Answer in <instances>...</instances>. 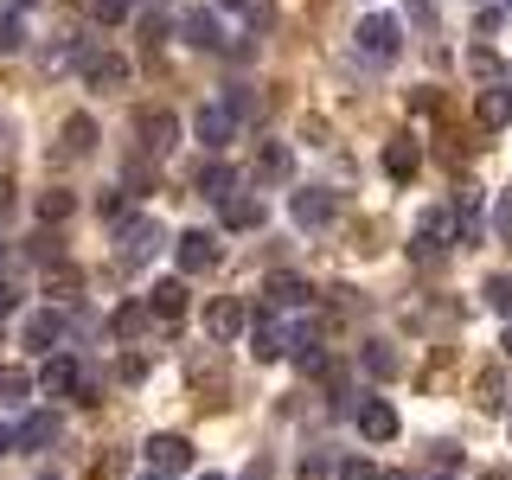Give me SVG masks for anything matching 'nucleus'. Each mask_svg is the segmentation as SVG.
<instances>
[{
  "instance_id": "c85d7f7f",
  "label": "nucleus",
  "mask_w": 512,
  "mask_h": 480,
  "mask_svg": "<svg viewBox=\"0 0 512 480\" xmlns=\"http://www.w3.org/2000/svg\"><path fill=\"white\" fill-rule=\"evenodd\" d=\"M26 391H32V378L20 372V365H7V372H0V404H20Z\"/></svg>"
},
{
  "instance_id": "6ab92c4d",
  "label": "nucleus",
  "mask_w": 512,
  "mask_h": 480,
  "mask_svg": "<svg viewBox=\"0 0 512 480\" xmlns=\"http://www.w3.org/2000/svg\"><path fill=\"white\" fill-rule=\"evenodd\" d=\"M199 192H205V199H231V192H237V173L231 167H224V160H205V167H199Z\"/></svg>"
},
{
  "instance_id": "20e7f679",
  "label": "nucleus",
  "mask_w": 512,
  "mask_h": 480,
  "mask_svg": "<svg viewBox=\"0 0 512 480\" xmlns=\"http://www.w3.org/2000/svg\"><path fill=\"white\" fill-rule=\"evenodd\" d=\"M192 135H199L205 148L218 154L224 141H237V109H231V103H205L199 116H192Z\"/></svg>"
},
{
  "instance_id": "b1692460",
  "label": "nucleus",
  "mask_w": 512,
  "mask_h": 480,
  "mask_svg": "<svg viewBox=\"0 0 512 480\" xmlns=\"http://www.w3.org/2000/svg\"><path fill=\"white\" fill-rule=\"evenodd\" d=\"M365 372H372V378H397V372H404V359H397L384 340H372V346H365Z\"/></svg>"
},
{
  "instance_id": "7ed1b4c3",
  "label": "nucleus",
  "mask_w": 512,
  "mask_h": 480,
  "mask_svg": "<svg viewBox=\"0 0 512 480\" xmlns=\"http://www.w3.org/2000/svg\"><path fill=\"white\" fill-rule=\"evenodd\" d=\"M448 244H455V218H448V212H429L423 224H416V237H410V256H416V263H436Z\"/></svg>"
},
{
  "instance_id": "39448f33",
  "label": "nucleus",
  "mask_w": 512,
  "mask_h": 480,
  "mask_svg": "<svg viewBox=\"0 0 512 480\" xmlns=\"http://www.w3.org/2000/svg\"><path fill=\"white\" fill-rule=\"evenodd\" d=\"M192 468V442L186 436H148V474H186Z\"/></svg>"
},
{
  "instance_id": "5701e85b",
  "label": "nucleus",
  "mask_w": 512,
  "mask_h": 480,
  "mask_svg": "<svg viewBox=\"0 0 512 480\" xmlns=\"http://www.w3.org/2000/svg\"><path fill=\"white\" fill-rule=\"evenodd\" d=\"M250 352H256V359H282V327H276V320H256V327H250Z\"/></svg>"
},
{
  "instance_id": "3c124183",
  "label": "nucleus",
  "mask_w": 512,
  "mask_h": 480,
  "mask_svg": "<svg viewBox=\"0 0 512 480\" xmlns=\"http://www.w3.org/2000/svg\"><path fill=\"white\" fill-rule=\"evenodd\" d=\"M487 480H506V474H487Z\"/></svg>"
},
{
  "instance_id": "49530a36",
  "label": "nucleus",
  "mask_w": 512,
  "mask_h": 480,
  "mask_svg": "<svg viewBox=\"0 0 512 480\" xmlns=\"http://www.w3.org/2000/svg\"><path fill=\"white\" fill-rule=\"evenodd\" d=\"M141 480H167V474H141Z\"/></svg>"
},
{
  "instance_id": "864d4df0",
  "label": "nucleus",
  "mask_w": 512,
  "mask_h": 480,
  "mask_svg": "<svg viewBox=\"0 0 512 480\" xmlns=\"http://www.w3.org/2000/svg\"><path fill=\"white\" fill-rule=\"evenodd\" d=\"M506 7H512V0H506Z\"/></svg>"
},
{
  "instance_id": "37998d69",
  "label": "nucleus",
  "mask_w": 512,
  "mask_h": 480,
  "mask_svg": "<svg viewBox=\"0 0 512 480\" xmlns=\"http://www.w3.org/2000/svg\"><path fill=\"white\" fill-rule=\"evenodd\" d=\"M500 346H506V359H512V327H506V340H500Z\"/></svg>"
},
{
  "instance_id": "c03bdc74",
  "label": "nucleus",
  "mask_w": 512,
  "mask_h": 480,
  "mask_svg": "<svg viewBox=\"0 0 512 480\" xmlns=\"http://www.w3.org/2000/svg\"><path fill=\"white\" fill-rule=\"evenodd\" d=\"M218 7H244V0H218Z\"/></svg>"
},
{
  "instance_id": "cd10ccee",
  "label": "nucleus",
  "mask_w": 512,
  "mask_h": 480,
  "mask_svg": "<svg viewBox=\"0 0 512 480\" xmlns=\"http://www.w3.org/2000/svg\"><path fill=\"white\" fill-rule=\"evenodd\" d=\"M90 141H96V122L90 116H71V122H64V148H71V154H90Z\"/></svg>"
},
{
  "instance_id": "9d476101",
  "label": "nucleus",
  "mask_w": 512,
  "mask_h": 480,
  "mask_svg": "<svg viewBox=\"0 0 512 480\" xmlns=\"http://www.w3.org/2000/svg\"><path fill=\"white\" fill-rule=\"evenodd\" d=\"M308 295H314V288L301 282L295 269H276V276L263 282V301H269V308H301V301H308Z\"/></svg>"
},
{
  "instance_id": "423d86ee",
  "label": "nucleus",
  "mask_w": 512,
  "mask_h": 480,
  "mask_svg": "<svg viewBox=\"0 0 512 480\" xmlns=\"http://www.w3.org/2000/svg\"><path fill=\"white\" fill-rule=\"evenodd\" d=\"M173 263H180V276H199V269L218 263V244L205 231H180V237H173Z\"/></svg>"
},
{
  "instance_id": "2eb2a0df",
  "label": "nucleus",
  "mask_w": 512,
  "mask_h": 480,
  "mask_svg": "<svg viewBox=\"0 0 512 480\" xmlns=\"http://www.w3.org/2000/svg\"><path fill=\"white\" fill-rule=\"evenodd\" d=\"M186 45H199V52H224V26H218V13H186Z\"/></svg>"
},
{
  "instance_id": "473e14b6",
  "label": "nucleus",
  "mask_w": 512,
  "mask_h": 480,
  "mask_svg": "<svg viewBox=\"0 0 512 480\" xmlns=\"http://www.w3.org/2000/svg\"><path fill=\"white\" fill-rule=\"evenodd\" d=\"M487 301H493V308H500V314L512 320V276H493V282H487Z\"/></svg>"
},
{
  "instance_id": "4be33fe9",
  "label": "nucleus",
  "mask_w": 512,
  "mask_h": 480,
  "mask_svg": "<svg viewBox=\"0 0 512 480\" xmlns=\"http://www.w3.org/2000/svg\"><path fill=\"white\" fill-rule=\"evenodd\" d=\"M288 167H295V154H288L282 141H256V173H263V180H288Z\"/></svg>"
},
{
  "instance_id": "0eeeda50",
  "label": "nucleus",
  "mask_w": 512,
  "mask_h": 480,
  "mask_svg": "<svg viewBox=\"0 0 512 480\" xmlns=\"http://www.w3.org/2000/svg\"><path fill=\"white\" fill-rule=\"evenodd\" d=\"M173 128H180V122H173L167 109H141V116H135V135H141V148H148V154H167L173 148Z\"/></svg>"
},
{
  "instance_id": "a18cd8bd",
  "label": "nucleus",
  "mask_w": 512,
  "mask_h": 480,
  "mask_svg": "<svg viewBox=\"0 0 512 480\" xmlns=\"http://www.w3.org/2000/svg\"><path fill=\"white\" fill-rule=\"evenodd\" d=\"M13 7H39V0H13Z\"/></svg>"
},
{
  "instance_id": "f03ea898",
  "label": "nucleus",
  "mask_w": 512,
  "mask_h": 480,
  "mask_svg": "<svg viewBox=\"0 0 512 480\" xmlns=\"http://www.w3.org/2000/svg\"><path fill=\"white\" fill-rule=\"evenodd\" d=\"M397 45H404V26L391 20V13H372V20H359V52L372 64H391Z\"/></svg>"
},
{
  "instance_id": "603ef678",
  "label": "nucleus",
  "mask_w": 512,
  "mask_h": 480,
  "mask_svg": "<svg viewBox=\"0 0 512 480\" xmlns=\"http://www.w3.org/2000/svg\"><path fill=\"white\" fill-rule=\"evenodd\" d=\"M128 7H135V0H128Z\"/></svg>"
},
{
  "instance_id": "72a5a7b5",
  "label": "nucleus",
  "mask_w": 512,
  "mask_h": 480,
  "mask_svg": "<svg viewBox=\"0 0 512 480\" xmlns=\"http://www.w3.org/2000/svg\"><path fill=\"white\" fill-rule=\"evenodd\" d=\"M474 77H487V84H506V77H500V58H493V52H474Z\"/></svg>"
},
{
  "instance_id": "f704fd0d",
  "label": "nucleus",
  "mask_w": 512,
  "mask_h": 480,
  "mask_svg": "<svg viewBox=\"0 0 512 480\" xmlns=\"http://www.w3.org/2000/svg\"><path fill=\"white\" fill-rule=\"evenodd\" d=\"M340 480H378V468H372V461H359V455H352V461H340Z\"/></svg>"
},
{
  "instance_id": "f8f14e48",
  "label": "nucleus",
  "mask_w": 512,
  "mask_h": 480,
  "mask_svg": "<svg viewBox=\"0 0 512 480\" xmlns=\"http://www.w3.org/2000/svg\"><path fill=\"white\" fill-rule=\"evenodd\" d=\"M288 218H295L301 231H314V224H327V218H333V199L308 186V192H295V199H288Z\"/></svg>"
},
{
  "instance_id": "ddd939ff",
  "label": "nucleus",
  "mask_w": 512,
  "mask_h": 480,
  "mask_svg": "<svg viewBox=\"0 0 512 480\" xmlns=\"http://www.w3.org/2000/svg\"><path fill=\"white\" fill-rule=\"evenodd\" d=\"M224 231H263V199L231 192V199H224Z\"/></svg>"
},
{
  "instance_id": "c9c22d12",
  "label": "nucleus",
  "mask_w": 512,
  "mask_h": 480,
  "mask_svg": "<svg viewBox=\"0 0 512 480\" xmlns=\"http://www.w3.org/2000/svg\"><path fill=\"white\" fill-rule=\"evenodd\" d=\"M90 13H96V20H103V26H116V20H122V13H128V0H96V7H90Z\"/></svg>"
},
{
  "instance_id": "a19ab883",
  "label": "nucleus",
  "mask_w": 512,
  "mask_h": 480,
  "mask_svg": "<svg viewBox=\"0 0 512 480\" xmlns=\"http://www.w3.org/2000/svg\"><path fill=\"white\" fill-rule=\"evenodd\" d=\"M7 205H13V186H7V180H0V212H7Z\"/></svg>"
},
{
  "instance_id": "9b49d317",
  "label": "nucleus",
  "mask_w": 512,
  "mask_h": 480,
  "mask_svg": "<svg viewBox=\"0 0 512 480\" xmlns=\"http://www.w3.org/2000/svg\"><path fill=\"white\" fill-rule=\"evenodd\" d=\"M474 116H480V128H506L512 122V84H487L480 103H474Z\"/></svg>"
},
{
  "instance_id": "e433bc0d",
  "label": "nucleus",
  "mask_w": 512,
  "mask_h": 480,
  "mask_svg": "<svg viewBox=\"0 0 512 480\" xmlns=\"http://www.w3.org/2000/svg\"><path fill=\"white\" fill-rule=\"evenodd\" d=\"M96 212H103V218H122L128 199H122V192H103V199H96Z\"/></svg>"
},
{
  "instance_id": "4468645a",
  "label": "nucleus",
  "mask_w": 512,
  "mask_h": 480,
  "mask_svg": "<svg viewBox=\"0 0 512 480\" xmlns=\"http://www.w3.org/2000/svg\"><path fill=\"white\" fill-rule=\"evenodd\" d=\"M84 77L96 90H122L128 84V58H116V52H96V58H84Z\"/></svg>"
},
{
  "instance_id": "a211bd4d",
  "label": "nucleus",
  "mask_w": 512,
  "mask_h": 480,
  "mask_svg": "<svg viewBox=\"0 0 512 480\" xmlns=\"http://www.w3.org/2000/svg\"><path fill=\"white\" fill-rule=\"evenodd\" d=\"M52 436H58V416H52V410H32L26 423L13 429V448H45Z\"/></svg>"
},
{
  "instance_id": "7c9ffc66",
  "label": "nucleus",
  "mask_w": 512,
  "mask_h": 480,
  "mask_svg": "<svg viewBox=\"0 0 512 480\" xmlns=\"http://www.w3.org/2000/svg\"><path fill=\"white\" fill-rule=\"evenodd\" d=\"M480 404H487V410H512V397H506V378H500V372L480 378Z\"/></svg>"
},
{
  "instance_id": "58836bf2",
  "label": "nucleus",
  "mask_w": 512,
  "mask_h": 480,
  "mask_svg": "<svg viewBox=\"0 0 512 480\" xmlns=\"http://www.w3.org/2000/svg\"><path fill=\"white\" fill-rule=\"evenodd\" d=\"M500 237H512V199L500 205Z\"/></svg>"
},
{
  "instance_id": "bb28decb",
  "label": "nucleus",
  "mask_w": 512,
  "mask_h": 480,
  "mask_svg": "<svg viewBox=\"0 0 512 480\" xmlns=\"http://www.w3.org/2000/svg\"><path fill=\"white\" fill-rule=\"evenodd\" d=\"M288 346H295V365H301V372H320V365H327V352H320L314 333H295Z\"/></svg>"
},
{
  "instance_id": "de8ad7c7",
  "label": "nucleus",
  "mask_w": 512,
  "mask_h": 480,
  "mask_svg": "<svg viewBox=\"0 0 512 480\" xmlns=\"http://www.w3.org/2000/svg\"><path fill=\"white\" fill-rule=\"evenodd\" d=\"M199 480H224V474H199Z\"/></svg>"
},
{
  "instance_id": "aec40b11",
  "label": "nucleus",
  "mask_w": 512,
  "mask_h": 480,
  "mask_svg": "<svg viewBox=\"0 0 512 480\" xmlns=\"http://www.w3.org/2000/svg\"><path fill=\"white\" fill-rule=\"evenodd\" d=\"M148 314H160V320H180V314H186V282H154Z\"/></svg>"
},
{
  "instance_id": "6e6552de",
  "label": "nucleus",
  "mask_w": 512,
  "mask_h": 480,
  "mask_svg": "<svg viewBox=\"0 0 512 480\" xmlns=\"http://www.w3.org/2000/svg\"><path fill=\"white\" fill-rule=\"evenodd\" d=\"M359 436L365 442H391L397 436V410L384 404V397H365V404H359Z\"/></svg>"
},
{
  "instance_id": "c756f323",
  "label": "nucleus",
  "mask_w": 512,
  "mask_h": 480,
  "mask_svg": "<svg viewBox=\"0 0 512 480\" xmlns=\"http://www.w3.org/2000/svg\"><path fill=\"white\" fill-rule=\"evenodd\" d=\"M39 218H45V224L71 218V192H58V186H52V192H39Z\"/></svg>"
},
{
  "instance_id": "09e8293b",
  "label": "nucleus",
  "mask_w": 512,
  "mask_h": 480,
  "mask_svg": "<svg viewBox=\"0 0 512 480\" xmlns=\"http://www.w3.org/2000/svg\"><path fill=\"white\" fill-rule=\"evenodd\" d=\"M0 263H7V244H0Z\"/></svg>"
},
{
  "instance_id": "dca6fc26",
  "label": "nucleus",
  "mask_w": 512,
  "mask_h": 480,
  "mask_svg": "<svg viewBox=\"0 0 512 480\" xmlns=\"http://www.w3.org/2000/svg\"><path fill=\"white\" fill-rule=\"evenodd\" d=\"M64 340V314L58 308H39V314H32L26 320V346H39V352H52Z\"/></svg>"
},
{
  "instance_id": "8fccbe9b",
  "label": "nucleus",
  "mask_w": 512,
  "mask_h": 480,
  "mask_svg": "<svg viewBox=\"0 0 512 480\" xmlns=\"http://www.w3.org/2000/svg\"><path fill=\"white\" fill-rule=\"evenodd\" d=\"M506 429H512V410H506Z\"/></svg>"
},
{
  "instance_id": "1a4fd4ad",
  "label": "nucleus",
  "mask_w": 512,
  "mask_h": 480,
  "mask_svg": "<svg viewBox=\"0 0 512 480\" xmlns=\"http://www.w3.org/2000/svg\"><path fill=\"white\" fill-rule=\"evenodd\" d=\"M244 327H250L244 301H212V308H205V333H212V340H237Z\"/></svg>"
},
{
  "instance_id": "f3484780",
  "label": "nucleus",
  "mask_w": 512,
  "mask_h": 480,
  "mask_svg": "<svg viewBox=\"0 0 512 480\" xmlns=\"http://www.w3.org/2000/svg\"><path fill=\"white\" fill-rule=\"evenodd\" d=\"M416 167H423V148H416L410 135H397L391 148H384V173H391V180H410Z\"/></svg>"
},
{
  "instance_id": "2f4dec72",
  "label": "nucleus",
  "mask_w": 512,
  "mask_h": 480,
  "mask_svg": "<svg viewBox=\"0 0 512 480\" xmlns=\"http://www.w3.org/2000/svg\"><path fill=\"white\" fill-rule=\"evenodd\" d=\"M26 45V26H20V13H0V52H20Z\"/></svg>"
},
{
  "instance_id": "f257e3e1",
  "label": "nucleus",
  "mask_w": 512,
  "mask_h": 480,
  "mask_svg": "<svg viewBox=\"0 0 512 480\" xmlns=\"http://www.w3.org/2000/svg\"><path fill=\"white\" fill-rule=\"evenodd\" d=\"M116 244H122V263L141 269L148 256L167 250V231H160V218H122V237H116Z\"/></svg>"
},
{
  "instance_id": "a878e982",
  "label": "nucleus",
  "mask_w": 512,
  "mask_h": 480,
  "mask_svg": "<svg viewBox=\"0 0 512 480\" xmlns=\"http://www.w3.org/2000/svg\"><path fill=\"white\" fill-rule=\"evenodd\" d=\"M45 295H52V301H71V295H77V269H71V263L45 269Z\"/></svg>"
},
{
  "instance_id": "393cba45",
  "label": "nucleus",
  "mask_w": 512,
  "mask_h": 480,
  "mask_svg": "<svg viewBox=\"0 0 512 480\" xmlns=\"http://www.w3.org/2000/svg\"><path fill=\"white\" fill-rule=\"evenodd\" d=\"M148 320H154V314H148V301H128V308L116 314V340H135V333L148 327Z\"/></svg>"
},
{
  "instance_id": "ea45409f",
  "label": "nucleus",
  "mask_w": 512,
  "mask_h": 480,
  "mask_svg": "<svg viewBox=\"0 0 512 480\" xmlns=\"http://www.w3.org/2000/svg\"><path fill=\"white\" fill-rule=\"evenodd\" d=\"M0 455H13V429L7 423H0Z\"/></svg>"
},
{
  "instance_id": "412c9836",
  "label": "nucleus",
  "mask_w": 512,
  "mask_h": 480,
  "mask_svg": "<svg viewBox=\"0 0 512 480\" xmlns=\"http://www.w3.org/2000/svg\"><path fill=\"white\" fill-rule=\"evenodd\" d=\"M71 384H77V359H64V352H58V359H45V372H39V391L45 397H64Z\"/></svg>"
},
{
  "instance_id": "4c0bfd02",
  "label": "nucleus",
  "mask_w": 512,
  "mask_h": 480,
  "mask_svg": "<svg viewBox=\"0 0 512 480\" xmlns=\"http://www.w3.org/2000/svg\"><path fill=\"white\" fill-rule=\"evenodd\" d=\"M7 314H13V288L0 282V320H7Z\"/></svg>"
},
{
  "instance_id": "79ce46f5",
  "label": "nucleus",
  "mask_w": 512,
  "mask_h": 480,
  "mask_svg": "<svg viewBox=\"0 0 512 480\" xmlns=\"http://www.w3.org/2000/svg\"><path fill=\"white\" fill-rule=\"evenodd\" d=\"M378 480H416V474H378Z\"/></svg>"
}]
</instances>
